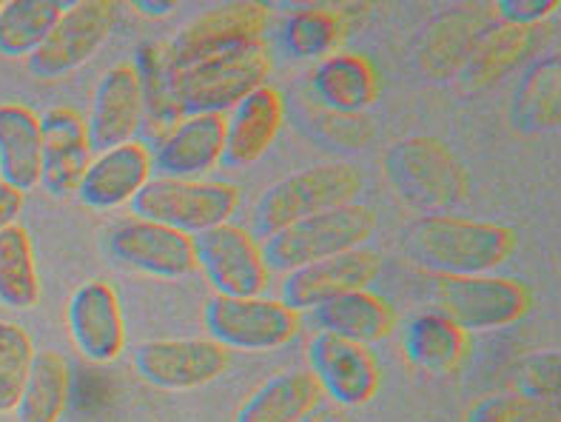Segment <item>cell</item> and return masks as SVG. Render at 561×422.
<instances>
[{"label":"cell","instance_id":"obj_28","mask_svg":"<svg viewBox=\"0 0 561 422\" xmlns=\"http://www.w3.org/2000/svg\"><path fill=\"white\" fill-rule=\"evenodd\" d=\"M69 3L60 0H7L0 3V55L32 58Z\"/></svg>","mask_w":561,"mask_h":422},{"label":"cell","instance_id":"obj_7","mask_svg":"<svg viewBox=\"0 0 561 422\" xmlns=\"http://www.w3.org/2000/svg\"><path fill=\"white\" fill-rule=\"evenodd\" d=\"M271 55L265 46L203 60L180 72V98L185 117L234 112L251 92L268 83Z\"/></svg>","mask_w":561,"mask_h":422},{"label":"cell","instance_id":"obj_30","mask_svg":"<svg viewBox=\"0 0 561 422\" xmlns=\"http://www.w3.org/2000/svg\"><path fill=\"white\" fill-rule=\"evenodd\" d=\"M41 300V277L35 269L32 237L21 223L0 231V303L14 311L35 308Z\"/></svg>","mask_w":561,"mask_h":422},{"label":"cell","instance_id":"obj_32","mask_svg":"<svg viewBox=\"0 0 561 422\" xmlns=\"http://www.w3.org/2000/svg\"><path fill=\"white\" fill-rule=\"evenodd\" d=\"M35 345L18 322H0V414H12L21 402Z\"/></svg>","mask_w":561,"mask_h":422},{"label":"cell","instance_id":"obj_10","mask_svg":"<svg viewBox=\"0 0 561 422\" xmlns=\"http://www.w3.org/2000/svg\"><path fill=\"white\" fill-rule=\"evenodd\" d=\"M197 269L222 297H260L268 286V265L254 235L234 223H222L194 237Z\"/></svg>","mask_w":561,"mask_h":422},{"label":"cell","instance_id":"obj_23","mask_svg":"<svg viewBox=\"0 0 561 422\" xmlns=\"http://www.w3.org/2000/svg\"><path fill=\"white\" fill-rule=\"evenodd\" d=\"M41 117L23 103H0V180L18 192L41 186Z\"/></svg>","mask_w":561,"mask_h":422},{"label":"cell","instance_id":"obj_17","mask_svg":"<svg viewBox=\"0 0 561 422\" xmlns=\"http://www.w3.org/2000/svg\"><path fill=\"white\" fill-rule=\"evenodd\" d=\"M142 126V94L140 80H137L135 66L117 64L112 66L92 98V112L85 121L89 129V144L94 155L108 151L114 146L137 140Z\"/></svg>","mask_w":561,"mask_h":422},{"label":"cell","instance_id":"obj_13","mask_svg":"<svg viewBox=\"0 0 561 422\" xmlns=\"http://www.w3.org/2000/svg\"><path fill=\"white\" fill-rule=\"evenodd\" d=\"M231 363L228 349L203 340H151L137 345L135 368L149 386L163 391H192L222 377Z\"/></svg>","mask_w":561,"mask_h":422},{"label":"cell","instance_id":"obj_31","mask_svg":"<svg viewBox=\"0 0 561 422\" xmlns=\"http://www.w3.org/2000/svg\"><path fill=\"white\" fill-rule=\"evenodd\" d=\"M536 30L522 26H499L479 37L470 58L465 60V80L470 87H488L491 80L502 78L513 64H519L534 49Z\"/></svg>","mask_w":561,"mask_h":422},{"label":"cell","instance_id":"obj_18","mask_svg":"<svg viewBox=\"0 0 561 422\" xmlns=\"http://www.w3.org/2000/svg\"><path fill=\"white\" fill-rule=\"evenodd\" d=\"M43 174L41 186L55 197L78 194L80 180L92 163L85 117L69 106H55L41 117Z\"/></svg>","mask_w":561,"mask_h":422},{"label":"cell","instance_id":"obj_22","mask_svg":"<svg viewBox=\"0 0 561 422\" xmlns=\"http://www.w3.org/2000/svg\"><path fill=\"white\" fill-rule=\"evenodd\" d=\"M283 117L285 103L277 89L265 83L256 92H251L231 112V121H226L222 163L234 166V169L256 163L277 140L279 129H283Z\"/></svg>","mask_w":561,"mask_h":422},{"label":"cell","instance_id":"obj_24","mask_svg":"<svg viewBox=\"0 0 561 422\" xmlns=\"http://www.w3.org/2000/svg\"><path fill=\"white\" fill-rule=\"evenodd\" d=\"M311 322L317 331L345 337L354 343H379L397 326V311L374 292H345L334 300L311 308Z\"/></svg>","mask_w":561,"mask_h":422},{"label":"cell","instance_id":"obj_12","mask_svg":"<svg viewBox=\"0 0 561 422\" xmlns=\"http://www.w3.org/2000/svg\"><path fill=\"white\" fill-rule=\"evenodd\" d=\"M114 263L157 280H183L197 272L194 237L149 220H123L106 237Z\"/></svg>","mask_w":561,"mask_h":422},{"label":"cell","instance_id":"obj_39","mask_svg":"<svg viewBox=\"0 0 561 422\" xmlns=\"http://www.w3.org/2000/svg\"><path fill=\"white\" fill-rule=\"evenodd\" d=\"M131 9H135V12H140V15H146V18H169L171 12H178V3H171V0H165V3H149V0H137V3H131Z\"/></svg>","mask_w":561,"mask_h":422},{"label":"cell","instance_id":"obj_29","mask_svg":"<svg viewBox=\"0 0 561 422\" xmlns=\"http://www.w3.org/2000/svg\"><path fill=\"white\" fill-rule=\"evenodd\" d=\"M69 406V365L57 351H35L18 402V422H60Z\"/></svg>","mask_w":561,"mask_h":422},{"label":"cell","instance_id":"obj_1","mask_svg":"<svg viewBox=\"0 0 561 422\" xmlns=\"http://www.w3.org/2000/svg\"><path fill=\"white\" fill-rule=\"evenodd\" d=\"M402 249L436 277H473L505 263L516 249V235L496 223L431 215L408 226Z\"/></svg>","mask_w":561,"mask_h":422},{"label":"cell","instance_id":"obj_2","mask_svg":"<svg viewBox=\"0 0 561 422\" xmlns=\"http://www.w3.org/2000/svg\"><path fill=\"white\" fill-rule=\"evenodd\" d=\"M377 229V212L363 203L328 208L265 237L263 260L268 272H297L308 263L336 258L365 246Z\"/></svg>","mask_w":561,"mask_h":422},{"label":"cell","instance_id":"obj_11","mask_svg":"<svg viewBox=\"0 0 561 422\" xmlns=\"http://www.w3.org/2000/svg\"><path fill=\"white\" fill-rule=\"evenodd\" d=\"M114 18H117V3L112 0L69 3L41 49L28 58V72L35 78L55 80L80 69L103 46Z\"/></svg>","mask_w":561,"mask_h":422},{"label":"cell","instance_id":"obj_4","mask_svg":"<svg viewBox=\"0 0 561 422\" xmlns=\"http://www.w3.org/2000/svg\"><path fill=\"white\" fill-rule=\"evenodd\" d=\"M128 206L137 220L160 223L188 237H197L234 217L240 206V189L231 183H211V180L151 178Z\"/></svg>","mask_w":561,"mask_h":422},{"label":"cell","instance_id":"obj_36","mask_svg":"<svg viewBox=\"0 0 561 422\" xmlns=\"http://www.w3.org/2000/svg\"><path fill=\"white\" fill-rule=\"evenodd\" d=\"M550 357H553V351H550V354H536V357H530L525 365H522L519 394H525V397H536V400L556 402L553 397L556 391H559V368L545 374V365H548Z\"/></svg>","mask_w":561,"mask_h":422},{"label":"cell","instance_id":"obj_33","mask_svg":"<svg viewBox=\"0 0 561 422\" xmlns=\"http://www.w3.org/2000/svg\"><path fill=\"white\" fill-rule=\"evenodd\" d=\"M342 18L331 9L308 7L288 18L285 44L297 58H328V52L342 41Z\"/></svg>","mask_w":561,"mask_h":422},{"label":"cell","instance_id":"obj_26","mask_svg":"<svg viewBox=\"0 0 561 422\" xmlns=\"http://www.w3.org/2000/svg\"><path fill=\"white\" fill-rule=\"evenodd\" d=\"M313 92L340 115H356L377 101V69L363 55H328L313 69Z\"/></svg>","mask_w":561,"mask_h":422},{"label":"cell","instance_id":"obj_34","mask_svg":"<svg viewBox=\"0 0 561 422\" xmlns=\"http://www.w3.org/2000/svg\"><path fill=\"white\" fill-rule=\"evenodd\" d=\"M468 422H561L559 406L525 394H499L470 408Z\"/></svg>","mask_w":561,"mask_h":422},{"label":"cell","instance_id":"obj_16","mask_svg":"<svg viewBox=\"0 0 561 422\" xmlns=\"http://www.w3.org/2000/svg\"><path fill=\"white\" fill-rule=\"evenodd\" d=\"M382 260L368 249H354L336 258L308 263L283 280V300L294 311H311L345 292H363L379 274Z\"/></svg>","mask_w":561,"mask_h":422},{"label":"cell","instance_id":"obj_20","mask_svg":"<svg viewBox=\"0 0 561 422\" xmlns=\"http://www.w3.org/2000/svg\"><path fill=\"white\" fill-rule=\"evenodd\" d=\"M151 180V151L142 140L114 146L108 151L94 155L83 180L78 186V197L83 206L108 212L126 206L137 197Z\"/></svg>","mask_w":561,"mask_h":422},{"label":"cell","instance_id":"obj_27","mask_svg":"<svg viewBox=\"0 0 561 422\" xmlns=\"http://www.w3.org/2000/svg\"><path fill=\"white\" fill-rule=\"evenodd\" d=\"M470 351L468 331H462L448 317L416 315L405 329V354L416 368L431 374H450L465 363Z\"/></svg>","mask_w":561,"mask_h":422},{"label":"cell","instance_id":"obj_35","mask_svg":"<svg viewBox=\"0 0 561 422\" xmlns=\"http://www.w3.org/2000/svg\"><path fill=\"white\" fill-rule=\"evenodd\" d=\"M493 9L505 21V26L536 30V23L548 21L553 12H559V0H499Z\"/></svg>","mask_w":561,"mask_h":422},{"label":"cell","instance_id":"obj_14","mask_svg":"<svg viewBox=\"0 0 561 422\" xmlns=\"http://www.w3.org/2000/svg\"><path fill=\"white\" fill-rule=\"evenodd\" d=\"M308 363L320 391L340 408L365 406L379 388V365L368 345L317 331L308 343Z\"/></svg>","mask_w":561,"mask_h":422},{"label":"cell","instance_id":"obj_8","mask_svg":"<svg viewBox=\"0 0 561 422\" xmlns=\"http://www.w3.org/2000/svg\"><path fill=\"white\" fill-rule=\"evenodd\" d=\"M203 322L208 329V340L228 351H274L288 345L299 334L297 311L265 297L214 294L206 303Z\"/></svg>","mask_w":561,"mask_h":422},{"label":"cell","instance_id":"obj_15","mask_svg":"<svg viewBox=\"0 0 561 422\" xmlns=\"http://www.w3.org/2000/svg\"><path fill=\"white\" fill-rule=\"evenodd\" d=\"M66 329L75 349L92 363H114L126 349L121 297L106 280H89L66 303Z\"/></svg>","mask_w":561,"mask_h":422},{"label":"cell","instance_id":"obj_3","mask_svg":"<svg viewBox=\"0 0 561 422\" xmlns=\"http://www.w3.org/2000/svg\"><path fill=\"white\" fill-rule=\"evenodd\" d=\"M363 189V172L351 163H322L302 169L291 178L265 189L251 212V223L260 237L277 235L279 229L328 208L348 206Z\"/></svg>","mask_w":561,"mask_h":422},{"label":"cell","instance_id":"obj_21","mask_svg":"<svg viewBox=\"0 0 561 422\" xmlns=\"http://www.w3.org/2000/svg\"><path fill=\"white\" fill-rule=\"evenodd\" d=\"M222 151H226V117H183L151 155V172L160 178L197 180L222 163Z\"/></svg>","mask_w":561,"mask_h":422},{"label":"cell","instance_id":"obj_6","mask_svg":"<svg viewBox=\"0 0 561 422\" xmlns=\"http://www.w3.org/2000/svg\"><path fill=\"white\" fill-rule=\"evenodd\" d=\"M265 26H268V7L254 0H234L220 3L194 18L188 26L169 41L171 58L180 72L203 64V60L234 55V52L265 46Z\"/></svg>","mask_w":561,"mask_h":422},{"label":"cell","instance_id":"obj_37","mask_svg":"<svg viewBox=\"0 0 561 422\" xmlns=\"http://www.w3.org/2000/svg\"><path fill=\"white\" fill-rule=\"evenodd\" d=\"M23 212V194L18 189L7 186L3 180H0V231L9 229L12 223H18Z\"/></svg>","mask_w":561,"mask_h":422},{"label":"cell","instance_id":"obj_19","mask_svg":"<svg viewBox=\"0 0 561 422\" xmlns=\"http://www.w3.org/2000/svg\"><path fill=\"white\" fill-rule=\"evenodd\" d=\"M142 94L140 135L160 146L185 117L180 98V69L171 58L169 41H151L137 49L135 64Z\"/></svg>","mask_w":561,"mask_h":422},{"label":"cell","instance_id":"obj_38","mask_svg":"<svg viewBox=\"0 0 561 422\" xmlns=\"http://www.w3.org/2000/svg\"><path fill=\"white\" fill-rule=\"evenodd\" d=\"M297 422H351L348 414H345V408L334 406L331 400H322L320 406H313L302 420Z\"/></svg>","mask_w":561,"mask_h":422},{"label":"cell","instance_id":"obj_5","mask_svg":"<svg viewBox=\"0 0 561 422\" xmlns=\"http://www.w3.org/2000/svg\"><path fill=\"white\" fill-rule=\"evenodd\" d=\"M434 288L439 315L448 317L462 331L513 326V322L525 320L530 306H534L530 288L511 277H488V274L450 277V274H442L434 280Z\"/></svg>","mask_w":561,"mask_h":422},{"label":"cell","instance_id":"obj_25","mask_svg":"<svg viewBox=\"0 0 561 422\" xmlns=\"http://www.w3.org/2000/svg\"><path fill=\"white\" fill-rule=\"evenodd\" d=\"M322 402V391L311 372L294 368L268 377L242 400L234 422H297Z\"/></svg>","mask_w":561,"mask_h":422},{"label":"cell","instance_id":"obj_9","mask_svg":"<svg viewBox=\"0 0 561 422\" xmlns=\"http://www.w3.org/2000/svg\"><path fill=\"white\" fill-rule=\"evenodd\" d=\"M391 183L411 206H454L468 192V178L448 146L427 137H413L393 146L385 158Z\"/></svg>","mask_w":561,"mask_h":422}]
</instances>
